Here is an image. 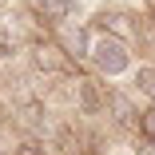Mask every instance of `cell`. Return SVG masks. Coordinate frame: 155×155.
Masks as SVG:
<instances>
[{"mask_svg": "<svg viewBox=\"0 0 155 155\" xmlns=\"http://www.w3.org/2000/svg\"><path fill=\"white\" fill-rule=\"evenodd\" d=\"M36 12L48 20V24H64L72 12H76V0H32Z\"/></svg>", "mask_w": 155, "mask_h": 155, "instance_id": "4", "label": "cell"}, {"mask_svg": "<svg viewBox=\"0 0 155 155\" xmlns=\"http://www.w3.org/2000/svg\"><path fill=\"white\" fill-rule=\"evenodd\" d=\"M135 91H143L147 100H155V64H143L135 72Z\"/></svg>", "mask_w": 155, "mask_h": 155, "instance_id": "5", "label": "cell"}, {"mask_svg": "<svg viewBox=\"0 0 155 155\" xmlns=\"http://www.w3.org/2000/svg\"><path fill=\"white\" fill-rule=\"evenodd\" d=\"M76 107H80V115H100V111L107 107L104 84H96V80H76Z\"/></svg>", "mask_w": 155, "mask_h": 155, "instance_id": "2", "label": "cell"}, {"mask_svg": "<svg viewBox=\"0 0 155 155\" xmlns=\"http://www.w3.org/2000/svg\"><path fill=\"white\" fill-rule=\"evenodd\" d=\"M135 151H139V155H155V143H151V139H143V143H139Z\"/></svg>", "mask_w": 155, "mask_h": 155, "instance_id": "7", "label": "cell"}, {"mask_svg": "<svg viewBox=\"0 0 155 155\" xmlns=\"http://www.w3.org/2000/svg\"><path fill=\"white\" fill-rule=\"evenodd\" d=\"M87 60H91L96 72L107 76V80H119V76L131 72V48H127V40H123V36H111V32H104V36L91 40Z\"/></svg>", "mask_w": 155, "mask_h": 155, "instance_id": "1", "label": "cell"}, {"mask_svg": "<svg viewBox=\"0 0 155 155\" xmlns=\"http://www.w3.org/2000/svg\"><path fill=\"white\" fill-rule=\"evenodd\" d=\"M32 64L40 72H64L68 68V52H64V44H36L32 48Z\"/></svg>", "mask_w": 155, "mask_h": 155, "instance_id": "3", "label": "cell"}, {"mask_svg": "<svg viewBox=\"0 0 155 155\" xmlns=\"http://www.w3.org/2000/svg\"><path fill=\"white\" fill-rule=\"evenodd\" d=\"M139 131H143V139L155 143V104H151L147 111H139Z\"/></svg>", "mask_w": 155, "mask_h": 155, "instance_id": "6", "label": "cell"}]
</instances>
